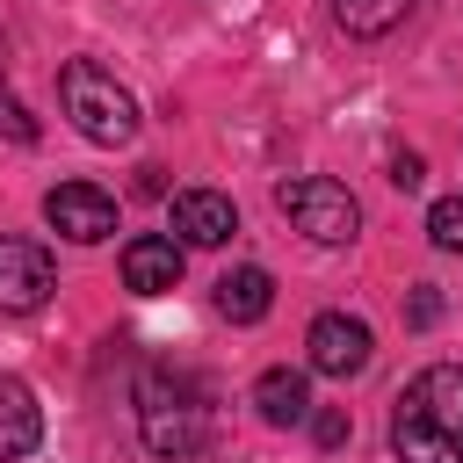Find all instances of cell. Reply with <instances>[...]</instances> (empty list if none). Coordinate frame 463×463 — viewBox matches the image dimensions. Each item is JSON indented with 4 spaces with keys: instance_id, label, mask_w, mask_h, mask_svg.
<instances>
[{
    "instance_id": "1",
    "label": "cell",
    "mask_w": 463,
    "mask_h": 463,
    "mask_svg": "<svg viewBox=\"0 0 463 463\" xmlns=\"http://www.w3.org/2000/svg\"><path fill=\"white\" fill-rule=\"evenodd\" d=\"M391 456L398 463H463V369L427 362L391 405Z\"/></svg>"
},
{
    "instance_id": "2",
    "label": "cell",
    "mask_w": 463,
    "mask_h": 463,
    "mask_svg": "<svg viewBox=\"0 0 463 463\" xmlns=\"http://www.w3.org/2000/svg\"><path fill=\"white\" fill-rule=\"evenodd\" d=\"M137 434H145V449L166 456V463L203 456V449H210V383H203L195 369H174V362L145 369V376H137Z\"/></svg>"
},
{
    "instance_id": "3",
    "label": "cell",
    "mask_w": 463,
    "mask_h": 463,
    "mask_svg": "<svg viewBox=\"0 0 463 463\" xmlns=\"http://www.w3.org/2000/svg\"><path fill=\"white\" fill-rule=\"evenodd\" d=\"M58 101H65V116H72V130H80L87 145H130V137H137V101H130V87H123L116 72H101L94 58H72V65L58 72Z\"/></svg>"
},
{
    "instance_id": "4",
    "label": "cell",
    "mask_w": 463,
    "mask_h": 463,
    "mask_svg": "<svg viewBox=\"0 0 463 463\" xmlns=\"http://www.w3.org/2000/svg\"><path fill=\"white\" fill-rule=\"evenodd\" d=\"M275 210H282L311 246H347V239L362 232V203H354L340 181H326V174L282 181V188H275Z\"/></svg>"
},
{
    "instance_id": "5",
    "label": "cell",
    "mask_w": 463,
    "mask_h": 463,
    "mask_svg": "<svg viewBox=\"0 0 463 463\" xmlns=\"http://www.w3.org/2000/svg\"><path fill=\"white\" fill-rule=\"evenodd\" d=\"M43 217H51L58 239H72V246H101V239L116 232V195L94 188V181H58V188L43 195Z\"/></svg>"
},
{
    "instance_id": "6",
    "label": "cell",
    "mask_w": 463,
    "mask_h": 463,
    "mask_svg": "<svg viewBox=\"0 0 463 463\" xmlns=\"http://www.w3.org/2000/svg\"><path fill=\"white\" fill-rule=\"evenodd\" d=\"M304 354H311V369L318 376H362L369 369V354H376V340H369V326L362 318H347V311H318L311 318V333H304Z\"/></svg>"
},
{
    "instance_id": "7",
    "label": "cell",
    "mask_w": 463,
    "mask_h": 463,
    "mask_svg": "<svg viewBox=\"0 0 463 463\" xmlns=\"http://www.w3.org/2000/svg\"><path fill=\"white\" fill-rule=\"evenodd\" d=\"M51 289H58L51 246H43V239H14V232H0V311H36Z\"/></svg>"
},
{
    "instance_id": "8",
    "label": "cell",
    "mask_w": 463,
    "mask_h": 463,
    "mask_svg": "<svg viewBox=\"0 0 463 463\" xmlns=\"http://www.w3.org/2000/svg\"><path fill=\"white\" fill-rule=\"evenodd\" d=\"M123 289H137V297H166V289H181V239H166V232H137V239L123 246Z\"/></svg>"
},
{
    "instance_id": "9",
    "label": "cell",
    "mask_w": 463,
    "mask_h": 463,
    "mask_svg": "<svg viewBox=\"0 0 463 463\" xmlns=\"http://www.w3.org/2000/svg\"><path fill=\"white\" fill-rule=\"evenodd\" d=\"M174 232H181V246H224L239 232V210L217 188H181L174 195Z\"/></svg>"
},
{
    "instance_id": "10",
    "label": "cell",
    "mask_w": 463,
    "mask_h": 463,
    "mask_svg": "<svg viewBox=\"0 0 463 463\" xmlns=\"http://www.w3.org/2000/svg\"><path fill=\"white\" fill-rule=\"evenodd\" d=\"M36 441H43V405H36V391H29L22 376H0V463L36 456Z\"/></svg>"
},
{
    "instance_id": "11",
    "label": "cell",
    "mask_w": 463,
    "mask_h": 463,
    "mask_svg": "<svg viewBox=\"0 0 463 463\" xmlns=\"http://www.w3.org/2000/svg\"><path fill=\"white\" fill-rule=\"evenodd\" d=\"M268 304H275V275H268V268H224V275H217V311H224L232 326L268 318Z\"/></svg>"
},
{
    "instance_id": "12",
    "label": "cell",
    "mask_w": 463,
    "mask_h": 463,
    "mask_svg": "<svg viewBox=\"0 0 463 463\" xmlns=\"http://www.w3.org/2000/svg\"><path fill=\"white\" fill-rule=\"evenodd\" d=\"M253 405H260L268 427H297V420H311V383H304V369H260Z\"/></svg>"
},
{
    "instance_id": "13",
    "label": "cell",
    "mask_w": 463,
    "mask_h": 463,
    "mask_svg": "<svg viewBox=\"0 0 463 463\" xmlns=\"http://www.w3.org/2000/svg\"><path fill=\"white\" fill-rule=\"evenodd\" d=\"M326 7H333V22H340L347 36H362V43H369V36H391V29L412 14V0H326Z\"/></svg>"
},
{
    "instance_id": "14",
    "label": "cell",
    "mask_w": 463,
    "mask_h": 463,
    "mask_svg": "<svg viewBox=\"0 0 463 463\" xmlns=\"http://www.w3.org/2000/svg\"><path fill=\"white\" fill-rule=\"evenodd\" d=\"M0 137H14V145H29L36 137V116L14 101V87H7V36H0Z\"/></svg>"
},
{
    "instance_id": "15",
    "label": "cell",
    "mask_w": 463,
    "mask_h": 463,
    "mask_svg": "<svg viewBox=\"0 0 463 463\" xmlns=\"http://www.w3.org/2000/svg\"><path fill=\"white\" fill-rule=\"evenodd\" d=\"M427 239H434L441 253H463V195H441V203L427 210Z\"/></svg>"
},
{
    "instance_id": "16",
    "label": "cell",
    "mask_w": 463,
    "mask_h": 463,
    "mask_svg": "<svg viewBox=\"0 0 463 463\" xmlns=\"http://www.w3.org/2000/svg\"><path fill=\"white\" fill-rule=\"evenodd\" d=\"M434 318H441V289H434V282H420V289L405 297V326H434Z\"/></svg>"
},
{
    "instance_id": "17",
    "label": "cell",
    "mask_w": 463,
    "mask_h": 463,
    "mask_svg": "<svg viewBox=\"0 0 463 463\" xmlns=\"http://www.w3.org/2000/svg\"><path fill=\"white\" fill-rule=\"evenodd\" d=\"M311 434H318V449H340V441H347V412H340V405H326V412L311 420Z\"/></svg>"
},
{
    "instance_id": "18",
    "label": "cell",
    "mask_w": 463,
    "mask_h": 463,
    "mask_svg": "<svg viewBox=\"0 0 463 463\" xmlns=\"http://www.w3.org/2000/svg\"><path fill=\"white\" fill-rule=\"evenodd\" d=\"M420 181H427L420 152H391V188H420Z\"/></svg>"
}]
</instances>
